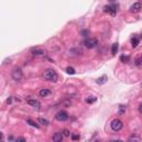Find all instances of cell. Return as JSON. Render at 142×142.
<instances>
[{
  "mask_svg": "<svg viewBox=\"0 0 142 142\" xmlns=\"http://www.w3.org/2000/svg\"><path fill=\"white\" fill-rule=\"evenodd\" d=\"M131 43H132V47L133 48H137L138 44L140 43V39L138 37H133L132 39H131Z\"/></svg>",
  "mask_w": 142,
  "mask_h": 142,
  "instance_id": "4fadbf2b",
  "label": "cell"
},
{
  "mask_svg": "<svg viewBox=\"0 0 142 142\" xmlns=\"http://www.w3.org/2000/svg\"><path fill=\"white\" fill-rule=\"evenodd\" d=\"M135 64H137V67L141 66V59H140V58H138V59L135 60Z\"/></svg>",
  "mask_w": 142,
  "mask_h": 142,
  "instance_id": "cb8c5ba5",
  "label": "cell"
},
{
  "mask_svg": "<svg viewBox=\"0 0 142 142\" xmlns=\"http://www.w3.org/2000/svg\"><path fill=\"white\" fill-rule=\"evenodd\" d=\"M55 119H57L58 121H60V122H64V121H67V120L69 119V114L66 112V111L61 110L55 114Z\"/></svg>",
  "mask_w": 142,
  "mask_h": 142,
  "instance_id": "5b68a950",
  "label": "cell"
},
{
  "mask_svg": "<svg viewBox=\"0 0 142 142\" xmlns=\"http://www.w3.org/2000/svg\"><path fill=\"white\" fill-rule=\"evenodd\" d=\"M62 133H63V137H69V135H70V131L67 130V129H64V130L62 131Z\"/></svg>",
  "mask_w": 142,
  "mask_h": 142,
  "instance_id": "44dd1931",
  "label": "cell"
},
{
  "mask_svg": "<svg viewBox=\"0 0 142 142\" xmlns=\"http://www.w3.org/2000/svg\"><path fill=\"white\" fill-rule=\"evenodd\" d=\"M2 138H3V134H2V133H1V132H0V140H1V139H2Z\"/></svg>",
  "mask_w": 142,
  "mask_h": 142,
  "instance_id": "83f0119b",
  "label": "cell"
},
{
  "mask_svg": "<svg viewBox=\"0 0 142 142\" xmlns=\"http://www.w3.org/2000/svg\"><path fill=\"white\" fill-rule=\"evenodd\" d=\"M125 106H119V114L120 115H122V114H124V112H125Z\"/></svg>",
  "mask_w": 142,
  "mask_h": 142,
  "instance_id": "ac0fdd59",
  "label": "cell"
},
{
  "mask_svg": "<svg viewBox=\"0 0 142 142\" xmlns=\"http://www.w3.org/2000/svg\"><path fill=\"white\" fill-rule=\"evenodd\" d=\"M88 31H82V35H83V36H86V35H88Z\"/></svg>",
  "mask_w": 142,
  "mask_h": 142,
  "instance_id": "484cf974",
  "label": "cell"
},
{
  "mask_svg": "<svg viewBox=\"0 0 142 142\" xmlns=\"http://www.w3.org/2000/svg\"><path fill=\"white\" fill-rule=\"evenodd\" d=\"M11 77H12V79L16 80V81H19V80H21V78H22V70L20 68H15L12 70Z\"/></svg>",
  "mask_w": 142,
  "mask_h": 142,
  "instance_id": "3957f363",
  "label": "cell"
},
{
  "mask_svg": "<svg viewBox=\"0 0 142 142\" xmlns=\"http://www.w3.org/2000/svg\"><path fill=\"white\" fill-rule=\"evenodd\" d=\"M63 139V133L62 132H55L52 137V141L53 142H61Z\"/></svg>",
  "mask_w": 142,
  "mask_h": 142,
  "instance_id": "52a82bcc",
  "label": "cell"
},
{
  "mask_svg": "<svg viewBox=\"0 0 142 142\" xmlns=\"http://www.w3.org/2000/svg\"><path fill=\"white\" fill-rule=\"evenodd\" d=\"M97 44H98V40L95 38H88V39L84 40V46L89 49L94 48Z\"/></svg>",
  "mask_w": 142,
  "mask_h": 142,
  "instance_id": "277c9868",
  "label": "cell"
},
{
  "mask_svg": "<svg viewBox=\"0 0 142 142\" xmlns=\"http://www.w3.org/2000/svg\"><path fill=\"white\" fill-rule=\"evenodd\" d=\"M43 79L47 81H51V82H55L58 80V73L55 72V70L53 69H48L43 72Z\"/></svg>",
  "mask_w": 142,
  "mask_h": 142,
  "instance_id": "6da1fadb",
  "label": "cell"
},
{
  "mask_svg": "<svg viewBox=\"0 0 142 142\" xmlns=\"http://www.w3.org/2000/svg\"><path fill=\"white\" fill-rule=\"evenodd\" d=\"M111 129H112L113 131H120L122 128H123V123H122V121L121 120H119V119H114V120H112V122H111Z\"/></svg>",
  "mask_w": 142,
  "mask_h": 142,
  "instance_id": "7a4b0ae2",
  "label": "cell"
},
{
  "mask_svg": "<svg viewBox=\"0 0 142 142\" xmlns=\"http://www.w3.org/2000/svg\"><path fill=\"white\" fill-rule=\"evenodd\" d=\"M17 141H22V142H24V141H26V139H24V138H18Z\"/></svg>",
  "mask_w": 142,
  "mask_h": 142,
  "instance_id": "d4e9b609",
  "label": "cell"
},
{
  "mask_svg": "<svg viewBox=\"0 0 142 142\" xmlns=\"http://www.w3.org/2000/svg\"><path fill=\"white\" fill-rule=\"evenodd\" d=\"M120 60H121L122 62H124V63H128V62H130V57H129V55H121Z\"/></svg>",
  "mask_w": 142,
  "mask_h": 142,
  "instance_id": "2e32d148",
  "label": "cell"
},
{
  "mask_svg": "<svg viewBox=\"0 0 142 142\" xmlns=\"http://www.w3.org/2000/svg\"><path fill=\"white\" fill-rule=\"evenodd\" d=\"M71 139L74 140V141H77V140H79V139H80V137H79L78 134H71Z\"/></svg>",
  "mask_w": 142,
  "mask_h": 142,
  "instance_id": "7402d4cb",
  "label": "cell"
},
{
  "mask_svg": "<svg viewBox=\"0 0 142 142\" xmlns=\"http://www.w3.org/2000/svg\"><path fill=\"white\" fill-rule=\"evenodd\" d=\"M27 123H29L31 126H33V128H39V124H37L35 121H32L31 119H28V120H27Z\"/></svg>",
  "mask_w": 142,
  "mask_h": 142,
  "instance_id": "e0dca14e",
  "label": "cell"
},
{
  "mask_svg": "<svg viewBox=\"0 0 142 142\" xmlns=\"http://www.w3.org/2000/svg\"><path fill=\"white\" fill-rule=\"evenodd\" d=\"M106 81H108V77H106V75H101V77H99V78L97 79V83L99 84V86L106 84Z\"/></svg>",
  "mask_w": 142,
  "mask_h": 142,
  "instance_id": "9c48e42d",
  "label": "cell"
},
{
  "mask_svg": "<svg viewBox=\"0 0 142 142\" xmlns=\"http://www.w3.org/2000/svg\"><path fill=\"white\" fill-rule=\"evenodd\" d=\"M27 103H28L29 106H35V108H39V106H40V102L38 101V100H36V99L28 100V101H27Z\"/></svg>",
  "mask_w": 142,
  "mask_h": 142,
  "instance_id": "30bf717a",
  "label": "cell"
},
{
  "mask_svg": "<svg viewBox=\"0 0 142 142\" xmlns=\"http://www.w3.org/2000/svg\"><path fill=\"white\" fill-rule=\"evenodd\" d=\"M95 101H97V97H94V95H90V97H88L86 100L87 103H94Z\"/></svg>",
  "mask_w": 142,
  "mask_h": 142,
  "instance_id": "9a60e30c",
  "label": "cell"
},
{
  "mask_svg": "<svg viewBox=\"0 0 142 142\" xmlns=\"http://www.w3.org/2000/svg\"><path fill=\"white\" fill-rule=\"evenodd\" d=\"M39 94H40V97L46 98V97H48V95L51 94V91L48 90V89H41V90H40V92H39Z\"/></svg>",
  "mask_w": 142,
  "mask_h": 142,
  "instance_id": "7c38bea8",
  "label": "cell"
},
{
  "mask_svg": "<svg viewBox=\"0 0 142 142\" xmlns=\"http://www.w3.org/2000/svg\"><path fill=\"white\" fill-rule=\"evenodd\" d=\"M140 10H141V3H140V2H135V3H133L132 6H131V8H130L131 12H139Z\"/></svg>",
  "mask_w": 142,
  "mask_h": 142,
  "instance_id": "ba28073f",
  "label": "cell"
},
{
  "mask_svg": "<svg viewBox=\"0 0 142 142\" xmlns=\"http://www.w3.org/2000/svg\"><path fill=\"white\" fill-rule=\"evenodd\" d=\"M104 12L109 13L111 16H115L117 15V6L115 4H108L104 7Z\"/></svg>",
  "mask_w": 142,
  "mask_h": 142,
  "instance_id": "8992f818",
  "label": "cell"
},
{
  "mask_svg": "<svg viewBox=\"0 0 142 142\" xmlns=\"http://www.w3.org/2000/svg\"><path fill=\"white\" fill-rule=\"evenodd\" d=\"M66 72L68 73V74H74L75 71H74V69H73V68H71V67H68V68L66 69Z\"/></svg>",
  "mask_w": 142,
  "mask_h": 142,
  "instance_id": "ffe728a7",
  "label": "cell"
},
{
  "mask_svg": "<svg viewBox=\"0 0 142 142\" xmlns=\"http://www.w3.org/2000/svg\"><path fill=\"white\" fill-rule=\"evenodd\" d=\"M111 52H112V54H115V53L118 52V43H113V44H112Z\"/></svg>",
  "mask_w": 142,
  "mask_h": 142,
  "instance_id": "d6986e66",
  "label": "cell"
},
{
  "mask_svg": "<svg viewBox=\"0 0 142 142\" xmlns=\"http://www.w3.org/2000/svg\"><path fill=\"white\" fill-rule=\"evenodd\" d=\"M129 141H140V138H137V137H131V138H129Z\"/></svg>",
  "mask_w": 142,
  "mask_h": 142,
  "instance_id": "603a6c76",
  "label": "cell"
},
{
  "mask_svg": "<svg viewBox=\"0 0 142 142\" xmlns=\"http://www.w3.org/2000/svg\"><path fill=\"white\" fill-rule=\"evenodd\" d=\"M31 53L35 55H42L44 53V51L40 48H33V49H31Z\"/></svg>",
  "mask_w": 142,
  "mask_h": 142,
  "instance_id": "8fae6325",
  "label": "cell"
},
{
  "mask_svg": "<svg viewBox=\"0 0 142 142\" xmlns=\"http://www.w3.org/2000/svg\"><path fill=\"white\" fill-rule=\"evenodd\" d=\"M38 123L42 124V125H44V126L49 125V121L47 119H43V118H38Z\"/></svg>",
  "mask_w": 142,
  "mask_h": 142,
  "instance_id": "5bb4252c",
  "label": "cell"
},
{
  "mask_svg": "<svg viewBox=\"0 0 142 142\" xmlns=\"http://www.w3.org/2000/svg\"><path fill=\"white\" fill-rule=\"evenodd\" d=\"M8 140H11V141H12V140H15V138H13V137H9Z\"/></svg>",
  "mask_w": 142,
  "mask_h": 142,
  "instance_id": "4316f807",
  "label": "cell"
}]
</instances>
